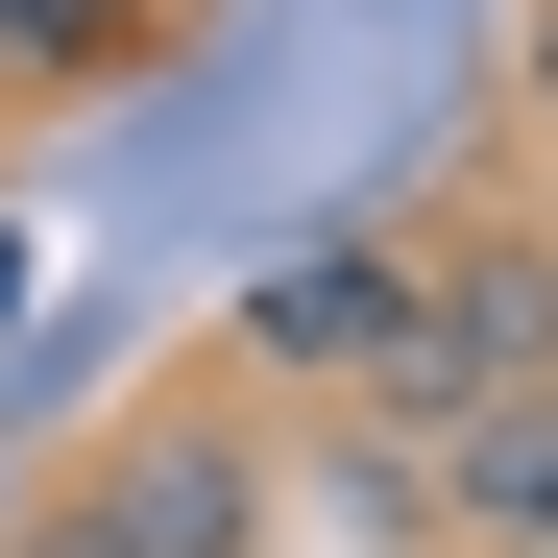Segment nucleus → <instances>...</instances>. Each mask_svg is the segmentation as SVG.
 Returning <instances> with one entry per match:
<instances>
[{"instance_id": "1", "label": "nucleus", "mask_w": 558, "mask_h": 558, "mask_svg": "<svg viewBox=\"0 0 558 558\" xmlns=\"http://www.w3.org/2000/svg\"><path fill=\"white\" fill-rule=\"evenodd\" d=\"M267 510H292V486H267V389H146V413L49 486L73 558H267Z\"/></svg>"}, {"instance_id": "2", "label": "nucleus", "mask_w": 558, "mask_h": 558, "mask_svg": "<svg viewBox=\"0 0 558 558\" xmlns=\"http://www.w3.org/2000/svg\"><path fill=\"white\" fill-rule=\"evenodd\" d=\"M510 389H558V243H437L413 267V340H389V389L364 413H413V437H461V413H510Z\"/></svg>"}, {"instance_id": "3", "label": "nucleus", "mask_w": 558, "mask_h": 558, "mask_svg": "<svg viewBox=\"0 0 558 558\" xmlns=\"http://www.w3.org/2000/svg\"><path fill=\"white\" fill-rule=\"evenodd\" d=\"M413 340V243H267L243 316H219V389H292V413H364Z\"/></svg>"}, {"instance_id": "4", "label": "nucleus", "mask_w": 558, "mask_h": 558, "mask_svg": "<svg viewBox=\"0 0 558 558\" xmlns=\"http://www.w3.org/2000/svg\"><path fill=\"white\" fill-rule=\"evenodd\" d=\"M437 534L558 558V389H510V413H461V437H437Z\"/></svg>"}, {"instance_id": "5", "label": "nucleus", "mask_w": 558, "mask_h": 558, "mask_svg": "<svg viewBox=\"0 0 558 558\" xmlns=\"http://www.w3.org/2000/svg\"><path fill=\"white\" fill-rule=\"evenodd\" d=\"M170 49V0H0V98H98Z\"/></svg>"}, {"instance_id": "6", "label": "nucleus", "mask_w": 558, "mask_h": 558, "mask_svg": "<svg viewBox=\"0 0 558 558\" xmlns=\"http://www.w3.org/2000/svg\"><path fill=\"white\" fill-rule=\"evenodd\" d=\"M316 486H340L364 534H437V437H413V413H316Z\"/></svg>"}, {"instance_id": "7", "label": "nucleus", "mask_w": 558, "mask_h": 558, "mask_svg": "<svg viewBox=\"0 0 558 558\" xmlns=\"http://www.w3.org/2000/svg\"><path fill=\"white\" fill-rule=\"evenodd\" d=\"M510 98H534V122H558V0H534V49H510Z\"/></svg>"}, {"instance_id": "8", "label": "nucleus", "mask_w": 558, "mask_h": 558, "mask_svg": "<svg viewBox=\"0 0 558 558\" xmlns=\"http://www.w3.org/2000/svg\"><path fill=\"white\" fill-rule=\"evenodd\" d=\"M0 364H25V219H0Z\"/></svg>"}, {"instance_id": "9", "label": "nucleus", "mask_w": 558, "mask_h": 558, "mask_svg": "<svg viewBox=\"0 0 558 558\" xmlns=\"http://www.w3.org/2000/svg\"><path fill=\"white\" fill-rule=\"evenodd\" d=\"M0 558H73V534H49V510H25V534H0Z\"/></svg>"}]
</instances>
